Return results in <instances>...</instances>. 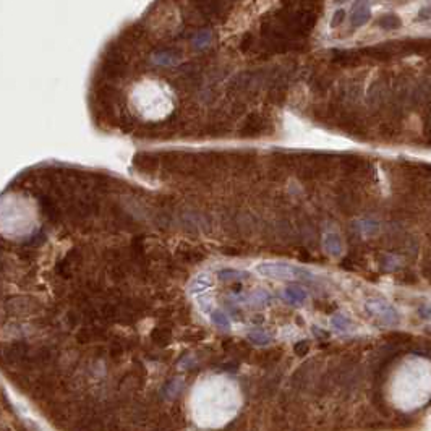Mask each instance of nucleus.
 Here are the masks:
<instances>
[{
    "label": "nucleus",
    "mask_w": 431,
    "mask_h": 431,
    "mask_svg": "<svg viewBox=\"0 0 431 431\" xmlns=\"http://www.w3.org/2000/svg\"><path fill=\"white\" fill-rule=\"evenodd\" d=\"M308 342L307 341H302V342H298L297 346H295V354L297 355H305L307 354V350H308Z\"/></svg>",
    "instance_id": "dca6fc26"
},
{
    "label": "nucleus",
    "mask_w": 431,
    "mask_h": 431,
    "mask_svg": "<svg viewBox=\"0 0 431 431\" xmlns=\"http://www.w3.org/2000/svg\"><path fill=\"white\" fill-rule=\"evenodd\" d=\"M152 341H154L157 346H165L170 341V331L165 328H157L152 331Z\"/></svg>",
    "instance_id": "f8f14e48"
},
{
    "label": "nucleus",
    "mask_w": 431,
    "mask_h": 431,
    "mask_svg": "<svg viewBox=\"0 0 431 431\" xmlns=\"http://www.w3.org/2000/svg\"><path fill=\"white\" fill-rule=\"evenodd\" d=\"M209 315H211V321H213L214 326L224 328V329L229 328V320H227V316L222 313V311H211Z\"/></svg>",
    "instance_id": "4468645a"
},
{
    "label": "nucleus",
    "mask_w": 431,
    "mask_h": 431,
    "mask_svg": "<svg viewBox=\"0 0 431 431\" xmlns=\"http://www.w3.org/2000/svg\"><path fill=\"white\" fill-rule=\"evenodd\" d=\"M266 130H268L266 120H263V118L258 117V115H251V117H248L247 123H245L242 133H243V136H258V135L264 133Z\"/></svg>",
    "instance_id": "20e7f679"
},
{
    "label": "nucleus",
    "mask_w": 431,
    "mask_h": 431,
    "mask_svg": "<svg viewBox=\"0 0 431 431\" xmlns=\"http://www.w3.org/2000/svg\"><path fill=\"white\" fill-rule=\"evenodd\" d=\"M135 165L143 172H154L157 167V159L154 156H149V154H141V156L136 157Z\"/></svg>",
    "instance_id": "6e6552de"
},
{
    "label": "nucleus",
    "mask_w": 431,
    "mask_h": 431,
    "mask_svg": "<svg viewBox=\"0 0 431 431\" xmlns=\"http://www.w3.org/2000/svg\"><path fill=\"white\" fill-rule=\"evenodd\" d=\"M248 339H250L251 342H255V344H260V346H264V344L269 342V337L264 334L263 331H258V329L255 331L253 334L248 336Z\"/></svg>",
    "instance_id": "2eb2a0df"
},
{
    "label": "nucleus",
    "mask_w": 431,
    "mask_h": 431,
    "mask_svg": "<svg viewBox=\"0 0 431 431\" xmlns=\"http://www.w3.org/2000/svg\"><path fill=\"white\" fill-rule=\"evenodd\" d=\"M219 279L221 281H232V279H247L248 274L247 273H242V271H237V269H222L219 271Z\"/></svg>",
    "instance_id": "9b49d317"
},
{
    "label": "nucleus",
    "mask_w": 431,
    "mask_h": 431,
    "mask_svg": "<svg viewBox=\"0 0 431 431\" xmlns=\"http://www.w3.org/2000/svg\"><path fill=\"white\" fill-rule=\"evenodd\" d=\"M256 271L264 277H274V279H295L300 274H308L305 269L282 263H263L256 268Z\"/></svg>",
    "instance_id": "7ed1b4c3"
},
{
    "label": "nucleus",
    "mask_w": 431,
    "mask_h": 431,
    "mask_svg": "<svg viewBox=\"0 0 431 431\" xmlns=\"http://www.w3.org/2000/svg\"><path fill=\"white\" fill-rule=\"evenodd\" d=\"M178 256L182 258L183 261H187V263H196V261H201L203 258H204V253L203 251H200V250H196V248H190V247H187V248H178Z\"/></svg>",
    "instance_id": "1a4fd4ad"
},
{
    "label": "nucleus",
    "mask_w": 431,
    "mask_h": 431,
    "mask_svg": "<svg viewBox=\"0 0 431 431\" xmlns=\"http://www.w3.org/2000/svg\"><path fill=\"white\" fill-rule=\"evenodd\" d=\"M135 109L146 118H161L174 107L170 92L159 81H143L131 94Z\"/></svg>",
    "instance_id": "f03ea898"
},
{
    "label": "nucleus",
    "mask_w": 431,
    "mask_h": 431,
    "mask_svg": "<svg viewBox=\"0 0 431 431\" xmlns=\"http://www.w3.org/2000/svg\"><path fill=\"white\" fill-rule=\"evenodd\" d=\"M401 18L394 15V13H388V15H383L380 19H378V24L381 26L384 29H397L401 26Z\"/></svg>",
    "instance_id": "9d476101"
},
{
    "label": "nucleus",
    "mask_w": 431,
    "mask_h": 431,
    "mask_svg": "<svg viewBox=\"0 0 431 431\" xmlns=\"http://www.w3.org/2000/svg\"><path fill=\"white\" fill-rule=\"evenodd\" d=\"M389 394L401 410L419 409L431 397V363L422 357H409L394 371Z\"/></svg>",
    "instance_id": "f257e3e1"
},
{
    "label": "nucleus",
    "mask_w": 431,
    "mask_h": 431,
    "mask_svg": "<svg viewBox=\"0 0 431 431\" xmlns=\"http://www.w3.org/2000/svg\"><path fill=\"white\" fill-rule=\"evenodd\" d=\"M213 287V281H211L209 274H201L193 279V282L190 284V292L193 295L201 294V292H206L208 289Z\"/></svg>",
    "instance_id": "423d86ee"
},
{
    "label": "nucleus",
    "mask_w": 431,
    "mask_h": 431,
    "mask_svg": "<svg viewBox=\"0 0 431 431\" xmlns=\"http://www.w3.org/2000/svg\"><path fill=\"white\" fill-rule=\"evenodd\" d=\"M428 18H431V6H425V8H422L420 13H419V16H417L419 21H422V19H428Z\"/></svg>",
    "instance_id": "f3484780"
},
{
    "label": "nucleus",
    "mask_w": 431,
    "mask_h": 431,
    "mask_svg": "<svg viewBox=\"0 0 431 431\" xmlns=\"http://www.w3.org/2000/svg\"><path fill=\"white\" fill-rule=\"evenodd\" d=\"M370 18V3L368 0H360L359 3L354 6L352 13V24L355 28H359L363 23H367Z\"/></svg>",
    "instance_id": "39448f33"
},
{
    "label": "nucleus",
    "mask_w": 431,
    "mask_h": 431,
    "mask_svg": "<svg viewBox=\"0 0 431 431\" xmlns=\"http://www.w3.org/2000/svg\"><path fill=\"white\" fill-rule=\"evenodd\" d=\"M286 297L289 298L292 303H302L305 298H307V294H305L302 289L290 287V289H286Z\"/></svg>",
    "instance_id": "ddd939ff"
},
{
    "label": "nucleus",
    "mask_w": 431,
    "mask_h": 431,
    "mask_svg": "<svg viewBox=\"0 0 431 431\" xmlns=\"http://www.w3.org/2000/svg\"><path fill=\"white\" fill-rule=\"evenodd\" d=\"M39 203H41V208H42V213L47 216L50 221H57L58 216H60V209L57 208V204L49 200L47 196H41L39 198Z\"/></svg>",
    "instance_id": "0eeeda50"
}]
</instances>
